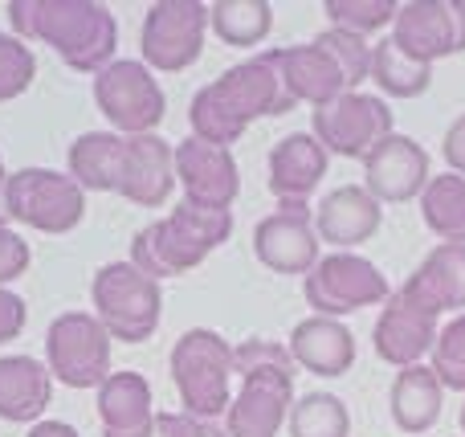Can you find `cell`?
<instances>
[{"label": "cell", "instance_id": "ab89813d", "mask_svg": "<svg viewBox=\"0 0 465 437\" xmlns=\"http://www.w3.org/2000/svg\"><path fill=\"white\" fill-rule=\"evenodd\" d=\"M29 437H78V430L70 422H37L29 430Z\"/></svg>", "mask_w": 465, "mask_h": 437}, {"label": "cell", "instance_id": "8992f818", "mask_svg": "<svg viewBox=\"0 0 465 437\" xmlns=\"http://www.w3.org/2000/svg\"><path fill=\"white\" fill-rule=\"evenodd\" d=\"M90 303H94L98 323L119 343H143L160 332L163 319V294L160 283L147 278L131 262H106L90 283Z\"/></svg>", "mask_w": 465, "mask_h": 437}, {"label": "cell", "instance_id": "ba28073f", "mask_svg": "<svg viewBox=\"0 0 465 437\" xmlns=\"http://www.w3.org/2000/svg\"><path fill=\"white\" fill-rule=\"evenodd\" d=\"M45 368L65 389H98L111 368V332L90 311H65L45 332Z\"/></svg>", "mask_w": 465, "mask_h": 437}, {"label": "cell", "instance_id": "7c38bea8", "mask_svg": "<svg viewBox=\"0 0 465 437\" xmlns=\"http://www.w3.org/2000/svg\"><path fill=\"white\" fill-rule=\"evenodd\" d=\"M311 135L327 147V155L368 160L392 135V106L380 94H343L335 103L311 111Z\"/></svg>", "mask_w": 465, "mask_h": 437}, {"label": "cell", "instance_id": "d6a6232c", "mask_svg": "<svg viewBox=\"0 0 465 437\" xmlns=\"http://www.w3.org/2000/svg\"><path fill=\"white\" fill-rule=\"evenodd\" d=\"M37 78V57H33L29 41L16 33H0V103H13Z\"/></svg>", "mask_w": 465, "mask_h": 437}, {"label": "cell", "instance_id": "6da1fadb", "mask_svg": "<svg viewBox=\"0 0 465 437\" xmlns=\"http://www.w3.org/2000/svg\"><path fill=\"white\" fill-rule=\"evenodd\" d=\"M294 106L298 103L290 98L286 82H282L278 65L270 62V54H257L249 62L229 65L217 82L196 90L193 106H188V123H193L196 139L229 147L245 135L249 123L278 119V114H290Z\"/></svg>", "mask_w": 465, "mask_h": 437}, {"label": "cell", "instance_id": "d590c367", "mask_svg": "<svg viewBox=\"0 0 465 437\" xmlns=\"http://www.w3.org/2000/svg\"><path fill=\"white\" fill-rule=\"evenodd\" d=\"M29 262H33L29 242H25V237L13 229V221L0 213V286L16 283V278L29 270Z\"/></svg>", "mask_w": 465, "mask_h": 437}, {"label": "cell", "instance_id": "52a82bcc", "mask_svg": "<svg viewBox=\"0 0 465 437\" xmlns=\"http://www.w3.org/2000/svg\"><path fill=\"white\" fill-rule=\"evenodd\" d=\"M5 217L37 233H74L86 217V193L54 168H21L5 184Z\"/></svg>", "mask_w": 465, "mask_h": 437}, {"label": "cell", "instance_id": "484cf974", "mask_svg": "<svg viewBox=\"0 0 465 437\" xmlns=\"http://www.w3.org/2000/svg\"><path fill=\"white\" fill-rule=\"evenodd\" d=\"M412 294H417L425 307L441 311H461L465 315V245H437L425 262L417 266V274L409 278Z\"/></svg>", "mask_w": 465, "mask_h": 437}, {"label": "cell", "instance_id": "5bb4252c", "mask_svg": "<svg viewBox=\"0 0 465 437\" xmlns=\"http://www.w3.org/2000/svg\"><path fill=\"white\" fill-rule=\"evenodd\" d=\"M392 41L417 62H441L465 54V0H412L401 5Z\"/></svg>", "mask_w": 465, "mask_h": 437}, {"label": "cell", "instance_id": "b9f144b4", "mask_svg": "<svg viewBox=\"0 0 465 437\" xmlns=\"http://www.w3.org/2000/svg\"><path fill=\"white\" fill-rule=\"evenodd\" d=\"M458 422H461V430H465V405H461V413H458Z\"/></svg>", "mask_w": 465, "mask_h": 437}, {"label": "cell", "instance_id": "7402d4cb", "mask_svg": "<svg viewBox=\"0 0 465 437\" xmlns=\"http://www.w3.org/2000/svg\"><path fill=\"white\" fill-rule=\"evenodd\" d=\"M290 356L314 376H347L355 364V335L339 319L311 315L290 332Z\"/></svg>", "mask_w": 465, "mask_h": 437}, {"label": "cell", "instance_id": "1f68e13d", "mask_svg": "<svg viewBox=\"0 0 465 437\" xmlns=\"http://www.w3.org/2000/svg\"><path fill=\"white\" fill-rule=\"evenodd\" d=\"M322 13H327L331 29H343V33H351V37L368 41L371 33H380L384 25H396L401 5H392V0H327Z\"/></svg>", "mask_w": 465, "mask_h": 437}, {"label": "cell", "instance_id": "7a4b0ae2", "mask_svg": "<svg viewBox=\"0 0 465 437\" xmlns=\"http://www.w3.org/2000/svg\"><path fill=\"white\" fill-rule=\"evenodd\" d=\"M21 41H41L78 74H103L114 62L119 21L98 0H13L5 8Z\"/></svg>", "mask_w": 465, "mask_h": 437}, {"label": "cell", "instance_id": "f35d334b", "mask_svg": "<svg viewBox=\"0 0 465 437\" xmlns=\"http://www.w3.org/2000/svg\"><path fill=\"white\" fill-rule=\"evenodd\" d=\"M143 437H196V433H193V425H188L184 413H155L152 430Z\"/></svg>", "mask_w": 465, "mask_h": 437}, {"label": "cell", "instance_id": "2e32d148", "mask_svg": "<svg viewBox=\"0 0 465 437\" xmlns=\"http://www.w3.org/2000/svg\"><path fill=\"white\" fill-rule=\"evenodd\" d=\"M319 233H314L311 204H282L278 213L257 221L253 253L273 274H311L319 266Z\"/></svg>", "mask_w": 465, "mask_h": 437}, {"label": "cell", "instance_id": "4fadbf2b", "mask_svg": "<svg viewBox=\"0 0 465 437\" xmlns=\"http://www.w3.org/2000/svg\"><path fill=\"white\" fill-rule=\"evenodd\" d=\"M441 335V315L433 307L417 299L409 286L392 291V299L384 303L376 327H371V343H376V356L392 368H412L420 364V356H429Z\"/></svg>", "mask_w": 465, "mask_h": 437}, {"label": "cell", "instance_id": "f1b7e54d", "mask_svg": "<svg viewBox=\"0 0 465 437\" xmlns=\"http://www.w3.org/2000/svg\"><path fill=\"white\" fill-rule=\"evenodd\" d=\"M371 82L392 98H420L433 82V65L417 62L412 54H404L392 37H384L380 45H371Z\"/></svg>", "mask_w": 465, "mask_h": 437}, {"label": "cell", "instance_id": "f546056e", "mask_svg": "<svg viewBox=\"0 0 465 437\" xmlns=\"http://www.w3.org/2000/svg\"><path fill=\"white\" fill-rule=\"evenodd\" d=\"M420 213L445 245H465V176L445 172L429 180V188L420 193Z\"/></svg>", "mask_w": 465, "mask_h": 437}, {"label": "cell", "instance_id": "5b68a950", "mask_svg": "<svg viewBox=\"0 0 465 437\" xmlns=\"http://www.w3.org/2000/svg\"><path fill=\"white\" fill-rule=\"evenodd\" d=\"M232 237V213L196 209L180 204L168 217L152 221L131 242V266H139L147 278H176L196 270L213 250H221Z\"/></svg>", "mask_w": 465, "mask_h": 437}, {"label": "cell", "instance_id": "74e56055", "mask_svg": "<svg viewBox=\"0 0 465 437\" xmlns=\"http://www.w3.org/2000/svg\"><path fill=\"white\" fill-rule=\"evenodd\" d=\"M441 152H445V164H450L458 176H465V114H458V119L445 127Z\"/></svg>", "mask_w": 465, "mask_h": 437}, {"label": "cell", "instance_id": "8fae6325", "mask_svg": "<svg viewBox=\"0 0 465 437\" xmlns=\"http://www.w3.org/2000/svg\"><path fill=\"white\" fill-rule=\"evenodd\" d=\"M302 294L314 307V315H355L363 307L392 299V286L380 274L376 262L360 258V253H327L319 258V266L302 278Z\"/></svg>", "mask_w": 465, "mask_h": 437}, {"label": "cell", "instance_id": "cb8c5ba5", "mask_svg": "<svg viewBox=\"0 0 465 437\" xmlns=\"http://www.w3.org/2000/svg\"><path fill=\"white\" fill-rule=\"evenodd\" d=\"M54 397V376L33 356H0V422H37Z\"/></svg>", "mask_w": 465, "mask_h": 437}, {"label": "cell", "instance_id": "30bf717a", "mask_svg": "<svg viewBox=\"0 0 465 437\" xmlns=\"http://www.w3.org/2000/svg\"><path fill=\"white\" fill-rule=\"evenodd\" d=\"M204 33H209V5L201 0H155L143 16L139 49L143 65L160 74H180L201 62Z\"/></svg>", "mask_w": 465, "mask_h": 437}, {"label": "cell", "instance_id": "e0dca14e", "mask_svg": "<svg viewBox=\"0 0 465 437\" xmlns=\"http://www.w3.org/2000/svg\"><path fill=\"white\" fill-rule=\"evenodd\" d=\"M176 184H184V204L229 213L241 193V172L229 147L188 135L176 144Z\"/></svg>", "mask_w": 465, "mask_h": 437}, {"label": "cell", "instance_id": "60d3db41", "mask_svg": "<svg viewBox=\"0 0 465 437\" xmlns=\"http://www.w3.org/2000/svg\"><path fill=\"white\" fill-rule=\"evenodd\" d=\"M5 184H8V172H5V160H0V196H5Z\"/></svg>", "mask_w": 465, "mask_h": 437}, {"label": "cell", "instance_id": "ffe728a7", "mask_svg": "<svg viewBox=\"0 0 465 437\" xmlns=\"http://www.w3.org/2000/svg\"><path fill=\"white\" fill-rule=\"evenodd\" d=\"M384 225V209L363 184H343L335 193L322 196L319 213H314V233L319 242L335 245L339 253H351L355 245L371 242Z\"/></svg>", "mask_w": 465, "mask_h": 437}, {"label": "cell", "instance_id": "ac0fdd59", "mask_svg": "<svg viewBox=\"0 0 465 437\" xmlns=\"http://www.w3.org/2000/svg\"><path fill=\"white\" fill-rule=\"evenodd\" d=\"M172 188H176V147L163 135H131L123 144L114 193L139 209H160V204H168Z\"/></svg>", "mask_w": 465, "mask_h": 437}, {"label": "cell", "instance_id": "9c48e42d", "mask_svg": "<svg viewBox=\"0 0 465 437\" xmlns=\"http://www.w3.org/2000/svg\"><path fill=\"white\" fill-rule=\"evenodd\" d=\"M94 103L114 127V135H155V127L168 114L163 86L152 78L143 62L119 57L103 74H94Z\"/></svg>", "mask_w": 465, "mask_h": 437}, {"label": "cell", "instance_id": "83f0119b", "mask_svg": "<svg viewBox=\"0 0 465 437\" xmlns=\"http://www.w3.org/2000/svg\"><path fill=\"white\" fill-rule=\"evenodd\" d=\"M209 29L232 49L262 45L273 29V5L270 0H217L209 5Z\"/></svg>", "mask_w": 465, "mask_h": 437}, {"label": "cell", "instance_id": "d4e9b609", "mask_svg": "<svg viewBox=\"0 0 465 437\" xmlns=\"http://www.w3.org/2000/svg\"><path fill=\"white\" fill-rule=\"evenodd\" d=\"M441 401H445L441 381H437V372L425 364L401 368L392 381V392H388V409H392L396 430L412 433V437L429 433L441 422Z\"/></svg>", "mask_w": 465, "mask_h": 437}, {"label": "cell", "instance_id": "e575fe53", "mask_svg": "<svg viewBox=\"0 0 465 437\" xmlns=\"http://www.w3.org/2000/svg\"><path fill=\"white\" fill-rule=\"evenodd\" d=\"M253 368H298V364H294V356H290V348L253 335V340L232 348V376H245V372H253Z\"/></svg>", "mask_w": 465, "mask_h": 437}, {"label": "cell", "instance_id": "277c9868", "mask_svg": "<svg viewBox=\"0 0 465 437\" xmlns=\"http://www.w3.org/2000/svg\"><path fill=\"white\" fill-rule=\"evenodd\" d=\"M172 384L196 437H229L225 417L232 405V348L221 332L193 327L168 356Z\"/></svg>", "mask_w": 465, "mask_h": 437}, {"label": "cell", "instance_id": "d6986e66", "mask_svg": "<svg viewBox=\"0 0 465 437\" xmlns=\"http://www.w3.org/2000/svg\"><path fill=\"white\" fill-rule=\"evenodd\" d=\"M429 152L409 135H388L376 152L363 160V188L380 204H404L429 188Z\"/></svg>", "mask_w": 465, "mask_h": 437}, {"label": "cell", "instance_id": "4316f807", "mask_svg": "<svg viewBox=\"0 0 465 437\" xmlns=\"http://www.w3.org/2000/svg\"><path fill=\"white\" fill-rule=\"evenodd\" d=\"M127 135L114 131H86L70 144V176L82 184V193H114L119 188V164Z\"/></svg>", "mask_w": 465, "mask_h": 437}, {"label": "cell", "instance_id": "836d02e7", "mask_svg": "<svg viewBox=\"0 0 465 437\" xmlns=\"http://www.w3.org/2000/svg\"><path fill=\"white\" fill-rule=\"evenodd\" d=\"M433 372L437 381H441V389L450 392H465V315H453L450 323L441 327V335H437L433 343Z\"/></svg>", "mask_w": 465, "mask_h": 437}, {"label": "cell", "instance_id": "603a6c76", "mask_svg": "<svg viewBox=\"0 0 465 437\" xmlns=\"http://www.w3.org/2000/svg\"><path fill=\"white\" fill-rule=\"evenodd\" d=\"M152 384L143 372H111L98 384V422L103 437H143L155 422Z\"/></svg>", "mask_w": 465, "mask_h": 437}, {"label": "cell", "instance_id": "44dd1931", "mask_svg": "<svg viewBox=\"0 0 465 437\" xmlns=\"http://www.w3.org/2000/svg\"><path fill=\"white\" fill-rule=\"evenodd\" d=\"M327 147L311 131H294V135L278 139L270 147V193L278 196V204H306V196L327 176Z\"/></svg>", "mask_w": 465, "mask_h": 437}, {"label": "cell", "instance_id": "3957f363", "mask_svg": "<svg viewBox=\"0 0 465 437\" xmlns=\"http://www.w3.org/2000/svg\"><path fill=\"white\" fill-rule=\"evenodd\" d=\"M265 54L278 65L290 98L294 103H311L314 111L343 94H355V86L368 82L371 74V45L343 29H322L306 45L265 49Z\"/></svg>", "mask_w": 465, "mask_h": 437}, {"label": "cell", "instance_id": "4dcf8cb0", "mask_svg": "<svg viewBox=\"0 0 465 437\" xmlns=\"http://www.w3.org/2000/svg\"><path fill=\"white\" fill-rule=\"evenodd\" d=\"M290 437H351V413L335 392H306L290 409Z\"/></svg>", "mask_w": 465, "mask_h": 437}, {"label": "cell", "instance_id": "8d00e7d4", "mask_svg": "<svg viewBox=\"0 0 465 437\" xmlns=\"http://www.w3.org/2000/svg\"><path fill=\"white\" fill-rule=\"evenodd\" d=\"M29 323V307H25L21 294H13L8 286H0V343L16 340Z\"/></svg>", "mask_w": 465, "mask_h": 437}, {"label": "cell", "instance_id": "9a60e30c", "mask_svg": "<svg viewBox=\"0 0 465 437\" xmlns=\"http://www.w3.org/2000/svg\"><path fill=\"white\" fill-rule=\"evenodd\" d=\"M294 409V368H253L241 376L225 417L229 437H278Z\"/></svg>", "mask_w": 465, "mask_h": 437}]
</instances>
